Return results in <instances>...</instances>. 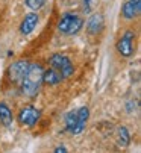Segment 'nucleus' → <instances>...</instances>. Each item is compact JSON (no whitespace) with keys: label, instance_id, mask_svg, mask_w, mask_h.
<instances>
[{"label":"nucleus","instance_id":"f257e3e1","mask_svg":"<svg viewBox=\"0 0 141 153\" xmlns=\"http://www.w3.org/2000/svg\"><path fill=\"white\" fill-rule=\"evenodd\" d=\"M43 73H44V68L41 64H38V62L29 64L28 71L20 83L23 94H26L28 97H35L38 94L40 86L43 83Z\"/></svg>","mask_w":141,"mask_h":153},{"label":"nucleus","instance_id":"f03ea898","mask_svg":"<svg viewBox=\"0 0 141 153\" xmlns=\"http://www.w3.org/2000/svg\"><path fill=\"white\" fill-rule=\"evenodd\" d=\"M84 25H85L84 18L81 15L73 14V12H65L58 23V29L64 35H76L78 32L82 30Z\"/></svg>","mask_w":141,"mask_h":153},{"label":"nucleus","instance_id":"7ed1b4c3","mask_svg":"<svg viewBox=\"0 0 141 153\" xmlns=\"http://www.w3.org/2000/svg\"><path fill=\"white\" fill-rule=\"evenodd\" d=\"M49 64L52 65V68H55L56 71L61 73V76L64 79L73 76V73H75V65H73L72 59L65 55H62V53L52 55L50 59H49Z\"/></svg>","mask_w":141,"mask_h":153},{"label":"nucleus","instance_id":"20e7f679","mask_svg":"<svg viewBox=\"0 0 141 153\" xmlns=\"http://www.w3.org/2000/svg\"><path fill=\"white\" fill-rule=\"evenodd\" d=\"M134 39H135V33L134 30H126L120 39L117 41V52H119L123 58H131L135 53V46H134Z\"/></svg>","mask_w":141,"mask_h":153},{"label":"nucleus","instance_id":"39448f33","mask_svg":"<svg viewBox=\"0 0 141 153\" xmlns=\"http://www.w3.org/2000/svg\"><path fill=\"white\" fill-rule=\"evenodd\" d=\"M41 117V111L35 106H25L20 109L18 112V123L21 126H28V127H32L38 123Z\"/></svg>","mask_w":141,"mask_h":153},{"label":"nucleus","instance_id":"423d86ee","mask_svg":"<svg viewBox=\"0 0 141 153\" xmlns=\"http://www.w3.org/2000/svg\"><path fill=\"white\" fill-rule=\"evenodd\" d=\"M29 61L26 59H20V61H15L14 64L9 65L8 68V76L11 79V82L14 83H21L23 77H25L26 71H28V67H29Z\"/></svg>","mask_w":141,"mask_h":153},{"label":"nucleus","instance_id":"0eeeda50","mask_svg":"<svg viewBox=\"0 0 141 153\" xmlns=\"http://www.w3.org/2000/svg\"><path fill=\"white\" fill-rule=\"evenodd\" d=\"M105 27V17L100 12H94L87 21V32L90 35H100Z\"/></svg>","mask_w":141,"mask_h":153},{"label":"nucleus","instance_id":"6e6552de","mask_svg":"<svg viewBox=\"0 0 141 153\" xmlns=\"http://www.w3.org/2000/svg\"><path fill=\"white\" fill-rule=\"evenodd\" d=\"M90 118V109L87 106H82L76 111V123H75V127L72 130L73 135H79L85 130V126H87V121Z\"/></svg>","mask_w":141,"mask_h":153},{"label":"nucleus","instance_id":"1a4fd4ad","mask_svg":"<svg viewBox=\"0 0 141 153\" xmlns=\"http://www.w3.org/2000/svg\"><path fill=\"white\" fill-rule=\"evenodd\" d=\"M38 21H40V17L37 12H29L25 18H23L21 21V25H20V32L21 35H29L34 32V29L37 27L38 25Z\"/></svg>","mask_w":141,"mask_h":153},{"label":"nucleus","instance_id":"9d476101","mask_svg":"<svg viewBox=\"0 0 141 153\" xmlns=\"http://www.w3.org/2000/svg\"><path fill=\"white\" fill-rule=\"evenodd\" d=\"M141 12V0L138 2H134V0H128V2L123 3V8H122V14L125 18L128 20H134L135 17H138Z\"/></svg>","mask_w":141,"mask_h":153},{"label":"nucleus","instance_id":"9b49d317","mask_svg":"<svg viewBox=\"0 0 141 153\" xmlns=\"http://www.w3.org/2000/svg\"><path fill=\"white\" fill-rule=\"evenodd\" d=\"M64 80V77L61 76V73L59 71H56L55 68H50V70H46L44 73H43V83H46V85H58V83H61Z\"/></svg>","mask_w":141,"mask_h":153},{"label":"nucleus","instance_id":"f8f14e48","mask_svg":"<svg viewBox=\"0 0 141 153\" xmlns=\"http://www.w3.org/2000/svg\"><path fill=\"white\" fill-rule=\"evenodd\" d=\"M12 121H14L12 111L9 109V106L5 102H0V123H2L5 127H11Z\"/></svg>","mask_w":141,"mask_h":153},{"label":"nucleus","instance_id":"ddd939ff","mask_svg":"<svg viewBox=\"0 0 141 153\" xmlns=\"http://www.w3.org/2000/svg\"><path fill=\"white\" fill-rule=\"evenodd\" d=\"M117 143L120 147H128L131 143V134L126 126H120L117 129Z\"/></svg>","mask_w":141,"mask_h":153},{"label":"nucleus","instance_id":"4468645a","mask_svg":"<svg viewBox=\"0 0 141 153\" xmlns=\"http://www.w3.org/2000/svg\"><path fill=\"white\" fill-rule=\"evenodd\" d=\"M75 123H76V111H72L65 115V129L72 134V130L75 127Z\"/></svg>","mask_w":141,"mask_h":153},{"label":"nucleus","instance_id":"2eb2a0df","mask_svg":"<svg viewBox=\"0 0 141 153\" xmlns=\"http://www.w3.org/2000/svg\"><path fill=\"white\" fill-rule=\"evenodd\" d=\"M25 3H26V6H28L29 9L38 11V9H41V8L44 6L46 0H25Z\"/></svg>","mask_w":141,"mask_h":153},{"label":"nucleus","instance_id":"dca6fc26","mask_svg":"<svg viewBox=\"0 0 141 153\" xmlns=\"http://www.w3.org/2000/svg\"><path fill=\"white\" fill-rule=\"evenodd\" d=\"M97 0H82V9L85 14H91L94 6H96Z\"/></svg>","mask_w":141,"mask_h":153},{"label":"nucleus","instance_id":"f3484780","mask_svg":"<svg viewBox=\"0 0 141 153\" xmlns=\"http://www.w3.org/2000/svg\"><path fill=\"white\" fill-rule=\"evenodd\" d=\"M61 152H62V153H65V152H67V149H65V147H56V149H55V153H61Z\"/></svg>","mask_w":141,"mask_h":153},{"label":"nucleus","instance_id":"a211bd4d","mask_svg":"<svg viewBox=\"0 0 141 153\" xmlns=\"http://www.w3.org/2000/svg\"><path fill=\"white\" fill-rule=\"evenodd\" d=\"M134 2H138V0H134Z\"/></svg>","mask_w":141,"mask_h":153}]
</instances>
